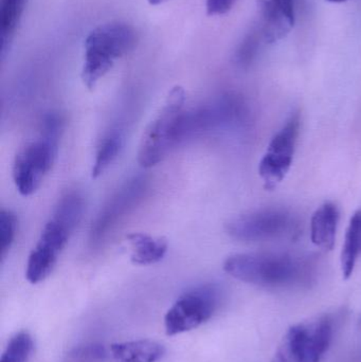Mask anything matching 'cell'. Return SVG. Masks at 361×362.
<instances>
[{"label":"cell","instance_id":"obj_1","mask_svg":"<svg viewBox=\"0 0 361 362\" xmlns=\"http://www.w3.org/2000/svg\"><path fill=\"white\" fill-rule=\"evenodd\" d=\"M224 270L237 280L260 287H284L311 276V259L288 253H237L225 261Z\"/></svg>","mask_w":361,"mask_h":362},{"label":"cell","instance_id":"obj_2","mask_svg":"<svg viewBox=\"0 0 361 362\" xmlns=\"http://www.w3.org/2000/svg\"><path fill=\"white\" fill-rule=\"evenodd\" d=\"M136 40L135 30L121 21L104 23L93 29L84 44L82 80L87 88H95L117 59L133 50Z\"/></svg>","mask_w":361,"mask_h":362},{"label":"cell","instance_id":"obj_3","mask_svg":"<svg viewBox=\"0 0 361 362\" xmlns=\"http://www.w3.org/2000/svg\"><path fill=\"white\" fill-rule=\"evenodd\" d=\"M186 91L182 86L171 89L160 112L144 131L138 151V163L155 167L178 146V125L184 112Z\"/></svg>","mask_w":361,"mask_h":362},{"label":"cell","instance_id":"obj_4","mask_svg":"<svg viewBox=\"0 0 361 362\" xmlns=\"http://www.w3.org/2000/svg\"><path fill=\"white\" fill-rule=\"evenodd\" d=\"M247 117L245 102L232 93L223 95L201 107L184 110L178 127V146L208 132L242 127Z\"/></svg>","mask_w":361,"mask_h":362},{"label":"cell","instance_id":"obj_5","mask_svg":"<svg viewBox=\"0 0 361 362\" xmlns=\"http://www.w3.org/2000/svg\"><path fill=\"white\" fill-rule=\"evenodd\" d=\"M332 337L333 323L328 316L292 325L282 338L271 362H321Z\"/></svg>","mask_w":361,"mask_h":362},{"label":"cell","instance_id":"obj_6","mask_svg":"<svg viewBox=\"0 0 361 362\" xmlns=\"http://www.w3.org/2000/svg\"><path fill=\"white\" fill-rule=\"evenodd\" d=\"M227 234L241 242H262L288 238L296 233L298 223L283 209H262L239 215L226 223Z\"/></svg>","mask_w":361,"mask_h":362},{"label":"cell","instance_id":"obj_7","mask_svg":"<svg viewBox=\"0 0 361 362\" xmlns=\"http://www.w3.org/2000/svg\"><path fill=\"white\" fill-rule=\"evenodd\" d=\"M220 291L213 285L196 287L178 298L165 317L167 336L180 335L207 322L220 303Z\"/></svg>","mask_w":361,"mask_h":362},{"label":"cell","instance_id":"obj_8","mask_svg":"<svg viewBox=\"0 0 361 362\" xmlns=\"http://www.w3.org/2000/svg\"><path fill=\"white\" fill-rule=\"evenodd\" d=\"M57 146L40 137L17 153L13 163V180L21 195H32L37 191L54 163Z\"/></svg>","mask_w":361,"mask_h":362},{"label":"cell","instance_id":"obj_9","mask_svg":"<svg viewBox=\"0 0 361 362\" xmlns=\"http://www.w3.org/2000/svg\"><path fill=\"white\" fill-rule=\"evenodd\" d=\"M300 127L298 112L288 119L279 133L276 134L259 165V173L265 189H273L283 181L292 167Z\"/></svg>","mask_w":361,"mask_h":362},{"label":"cell","instance_id":"obj_10","mask_svg":"<svg viewBox=\"0 0 361 362\" xmlns=\"http://www.w3.org/2000/svg\"><path fill=\"white\" fill-rule=\"evenodd\" d=\"M148 189V180L140 176L124 183L108 200L93 223L90 230L91 242H101L123 217L126 216L141 202Z\"/></svg>","mask_w":361,"mask_h":362},{"label":"cell","instance_id":"obj_11","mask_svg":"<svg viewBox=\"0 0 361 362\" xmlns=\"http://www.w3.org/2000/svg\"><path fill=\"white\" fill-rule=\"evenodd\" d=\"M70 235L69 231L53 219L46 223L27 262L25 278L31 284H38L48 278Z\"/></svg>","mask_w":361,"mask_h":362},{"label":"cell","instance_id":"obj_12","mask_svg":"<svg viewBox=\"0 0 361 362\" xmlns=\"http://www.w3.org/2000/svg\"><path fill=\"white\" fill-rule=\"evenodd\" d=\"M261 15V32L268 44L285 37L295 25V14L280 8L271 0H259Z\"/></svg>","mask_w":361,"mask_h":362},{"label":"cell","instance_id":"obj_13","mask_svg":"<svg viewBox=\"0 0 361 362\" xmlns=\"http://www.w3.org/2000/svg\"><path fill=\"white\" fill-rule=\"evenodd\" d=\"M339 210L333 202H326L316 210L312 217V242L322 250L330 251L336 242Z\"/></svg>","mask_w":361,"mask_h":362},{"label":"cell","instance_id":"obj_14","mask_svg":"<svg viewBox=\"0 0 361 362\" xmlns=\"http://www.w3.org/2000/svg\"><path fill=\"white\" fill-rule=\"evenodd\" d=\"M165 353V346L148 339L120 342L110 346L112 362H158Z\"/></svg>","mask_w":361,"mask_h":362},{"label":"cell","instance_id":"obj_15","mask_svg":"<svg viewBox=\"0 0 361 362\" xmlns=\"http://www.w3.org/2000/svg\"><path fill=\"white\" fill-rule=\"evenodd\" d=\"M131 246V259L135 265L148 266L158 263L167 252V242L163 238H153L144 233L126 236Z\"/></svg>","mask_w":361,"mask_h":362},{"label":"cell","instance_id":"obj_16","mask_svg":"<svg viewBox=\"0 0 361 362\" xmlns=\"http://www.w3.org/2000/svg\"><path fill=\"white\" fill-rule=\"evenodd\" d=\"M27 0H0V40L1 59H6L12 47Z\"/></svg>","mask_w":361,"mask_h":362},{"label":"cell","instance_id":"obj_17","mask_svg":"<svg viewBox=\"0 0 361 362\" xmlns=\"http://www.w3.org/2000/svg\"><path fill=\"white\" fill-rule=\"evenodd\" d=\"M361 255V209L353 215L345 234L341 252V270L345 280L351 278L356 262Z\"/></svg>","mask_w":361,"mask_h":362},{"label":"cell","instance_id":"obj_18","mask_svg":"<svg viewBox=\"0 0 361 362\" xmlns=\"http://www.w3.org/2000/svg\"><path fill=\"white\" fill-rule=\"evenodd\" d=\"M84 212V199L78 192L71 191L61 196L51 219L72 233Z\"/></svg>","mask_w":361,"mask_h":362},{"label":"cell","instance_id":"obj_19","mask_svg":"<svg viewBox=\"0 0 361 362\" xmlns=\"http://www.w3.org/2000/svg\"><path fill=\"white\" fill-rule=\"evenodd\" d=\"M124 146V137L118 131L108 134L100 144L95 155V163L91 170L93 178H97L112 165Z\"/></svg>","mask_w":361,"mask_h":362},{"label":"cell","instance_id":"obj_20","mask_svg":"<svg viewBox=\"0 0 361 362\" xmlns=\"http://www.w3.org/2000/svg\"><path fill=\"white\" fill-rule=\"evenodd\" d=\"M33 349L32 336L28 332H19L11 338L0 362H28Z\"/></svg>","mask_w":361,"mask_h":362},{"label":"cell","instance_id":"obj_21","mask_svg":"<svg viewBox=\"0 0 361 362\" xmlns=\"http://www.w3.org/2000/svg\"><path fill=\"white\" fill-rule=\"evenodd\" d=\"M16 229L17 218L14 213L2 209L0 212V249H1L2 259H4L14 242Z\"/></svg>","mask_w":361,"mask_h":362},{"label":"cell","instance_id":"obj_22","mask_svg":"<svg viewBox=\"0 0 361 362\" xmlns=\"http://www.w3.org/2000/svg\"><path fill=\"white\" fill-rule=\"evenodd\" d=\"M63 127L64 120L61 115L59 112H49L42 122V138L59 144Z\"/></svg>","mask_w":361,"mask_h":362},{"label":"cell","instance_id":"obj_23","mask_svg":"<svg viewBox=\"0 0 361 362\" xmlns=\"http://www.w3.org/2000/svg\"><path fill=\"white\" fill-rule=\"evenodd\" d=\"M259 40L260 37L258 36V32H251L246 36L245 40L242 42L239 46V50L237 52V63L242 67H246L251 63L252 59L256 57L259 48Z\"/></svg>","mask_w":361,"mask_h":362},{"label":"cell","instance_id":"obj_24","mask_svg":"<svg viewBox=\"0 0 361 362\" xmlns=\"http://www.w3.org/2000/svg\"><path fill=\"white\" fill-rule=\"evenodd\" d=\"M237 0H207L206 8L208 15L215 16V15H224L235 6Z\"/></svg>","mask_w":361,"mask_h":362},{"label":"cell","instance_id":"obj_25","mask_svg":"<svg viewBox=\"0 0 361 362\" xmlns=\"http://www.w3.org/2000/svg\"><path fill=\"white\" fill-rule=\"evenodd\" d=\"M273 4L279 6L280 8H284L288 12L295 14V4L294 0H271Z\"/></svg>","mask_w":361,"mask_h":362},{"label":"cell","instance_id":"obj_26","mask_svg":"<svg viewBox=\"0 0 361 362\" xmlns=\"http://www.w3.org/2000/svg\"><path fill=\"white\" fill-rule=\"evenodd\" d=\"M148 1L150 6H159V4H165V2L169 1V0H148Z\"/></svg>","mask_w":361,"mask_h":362},{"label":"cell","instance_id":"obj_27","mask_svg":"<svg viewBox=\"0 0 361 362\" xmlns=\"http://www.w3.org/2000/svg\"><path fill=\"white\" fill-rule=\"evenodd\" d=\"M328 1L333 2V4H341V2L348 1V0H328Z\"/></svg>","mask_w":361,"mask_h":362}]
</instances>
